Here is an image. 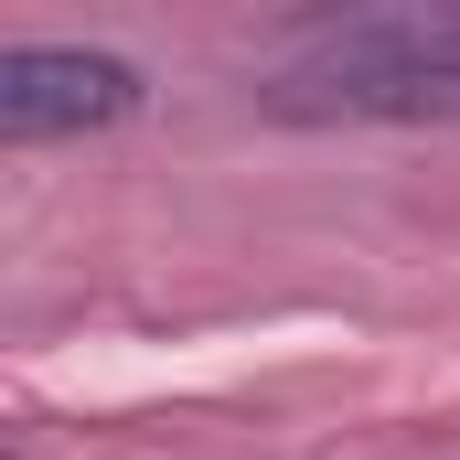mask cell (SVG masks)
I'll use <instances>...</instances> for the list:
<instances>
[{"label":"cell","mask_w":460,"mask_h":460,"mask_svg":"<svg viewBox=\"0 0 460 460\" xmlns=\"http://www.w3.org/2000/svg\"><path fill=\"white\" fill-rule=\"evenodd\" d=\"M150 75L128 54H97V43H11L0 54V139H97L118 118H139Z\"/></svg>","instance_id":"6da1fadb"},{"label":"cell","mask_w":460,"mask_h":460,"mask_svg":"<svg viewBox=\"0 0 460 460\" xmlns=\"http://www.w3.org/2000/svg\"><path fill=\"white\" fill-rule=\"evenodd\" d=\"M268 118H311V128H460V65H279L257 86Z\"/></svg>","instance_id":"7a4b0ae2"},{"label":"cell","mask_w":460,"mask_h":460,"mask_svg":"<svg viewBox=\"0 0 460 460\" xmlns=\"http://www.w3.org/2000/svg\"><path fill=\"white\" fill-rule=\"evenodd\" d=\"M311 65H460V0H396V11H322L289 32Z\"/></svg>","instance_id":"3957f363"}]
</instances>
